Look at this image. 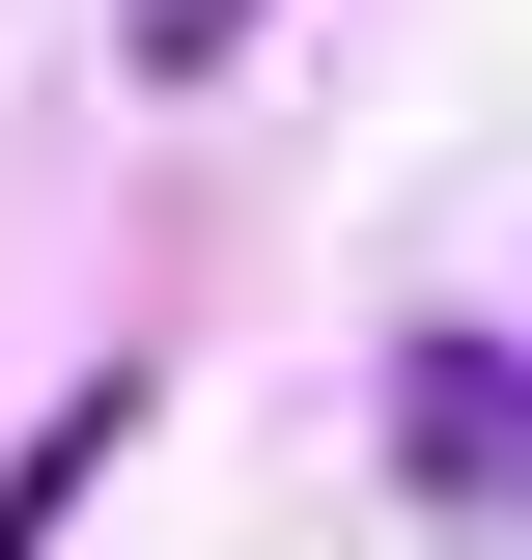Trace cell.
<instances>
[{
	"mask_svg": "<svg viewBox=\"0 0 532 560\" xmlns=\"http://www.w3.org/2000/svg\"><path fill=\"white\" fill-rule=\"evenodd\" d=\"M393 477L449 504V533H532V337L420 308V337H393Z\"/></svg>",
	"mask_w": 532,
	"mask_h": 560,
	"instance_id": "1",
	"label": "cell"
},
{
	"mask_svg": "<svg viewBox=\"0 0 532 560\" xmlns=\"http://www.w3.org/2000/svg\"><path fill=\"white\" fill-rule=\"evenodd\" d=\"M224 28H253V0H140V84H197V57H224Z\"/></svg>",
	"mask_w": 532,
	"mask_h": 560,
	"instance_id": "2",
	"label": "cell"
}]
</instances>
